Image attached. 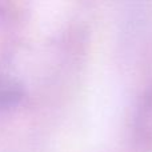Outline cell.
Listing matches in <instances>:
<instances>
[{
	"mask_svg": "<svg viewBox=\"0 0 152 152\" xmlns=\"http://www.w3.org/2000/svg\"><path fill=\"white\" fill-rule=\"evenodd\" d=\"M135 131L140 142H150L152 139V86L145 91L140 102Z\"/></svg>",
	"mask_w": 152,
	"mask_h": 152,
	"instance_id": "cell-1",
	"label": "cell"
},
{
	"mask_svg": "<svg viewBox=\"0 0 152 152\" xmlns=\"http://www.w3.org/2000/svg\"><path fill=\"white\" fill-rule=\"evenodd\" d=\"M24 88L13 76L0 72V110H8L21 102Z\"/></svg>",
	"mask_w": 152,
	"mask_h": 152,
	"instance_id": "cell-2",
	"label": "cell"
}]
</instances>
